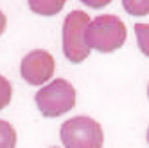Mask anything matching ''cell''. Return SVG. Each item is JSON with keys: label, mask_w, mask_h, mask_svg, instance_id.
<instances>
[{"label": "cell", "mask_w": 149, "mask_h": 148, "mask_svg": "<svg viewBox=\"0 0 149 148\" xmlns=\"http://www.w3.org/2000/svg\"><path fill=\"white\" fill-rule=\"evenodd\" d=\"M54 148H56V146H54Z\"/></svg>", "instance_id": "15"}, {"label": "cell", "mask_w": 149, "mask_h": 148, "mask_svg": "<svg viewBox=\"0 0 149 148\" xmlns=\"http://www.w3.org/2000/svg\"><path fill=\"white\" fill-rule=\"evenodd\" d=\"M86 6H92V7H101V6H108L110 0H101V2H92V0H83Z\"/></svg>", "instance_id": "11"}, {"label": "cell", "mask_w": 149, "mask_h": 148, "mask_svg": "<svg viewBox=\"0 0 149 148\" xmlns=\"http://www.w3.org/2000/svg\"><path fill=\"white\" fill-rule=\"evenodd\" d=\"M147 96H149V85H147Z\"/></svg>", "instance_id": "14"}, {"label": "cell", "mask_w": 149, "mask_h": 148, "mask_svg": "<svg viewBox=\"0 0 149 148\" xmlns=\"http://www.w3.org/2000/svg\"><path fill=\"white\" fill-rule=\"evenodd\" d=\"M92 24L90 15H86L81 9L70 11L63 22V52L72 63H81L88 58L90 45L86 42V33Z\"/></svg>", "instance_id": "1"}, {"label": "cell", "mask_w": 149, "mask_h": 148, "mask_svg": "<svg viewBox=\"0 0 149 148\" xmlns=\"http://www.w3.org/2000/svg\"><path fill=\"white\" fill-rule=\"evenodd\" d=\"M146 137H147V143H149V126H147V134H146Z\"/></svg>", "instance_id": "13"}, {"label": "cell", "mask_w": 149, "mask_h": 148, "mask_svg": "<svg viewBox=\"0 0 149 148\" xmlns=\"http://www.w3.org/2000/svg\"><path fill=\"white\" fill-rule=\"evenodd\" d=\"M36 107L38 110L45 116V118H58L63 116L74 109L76 105V89L72 87V83L58 78L50 81L47 87H41L36 96Z\"/></svg>", "instance_id": "4"}, {"label": "cell", "mask_w": 149, "mask_h": 148, "mask_svg": "<svg viewBox=\"0 0 149 148\" xmlns=\"http://www.w3.org/2000/svg\"><path fill=\"white\" fill-rule=\"evenodd\" d=\"M135 35L138 42V49L149 58V24H135Z\"/></svg>", "instance_id": "9"}, {"label": "cell", "mask_w": 149, "mask_h": 148, "mask_svg": "<svg viewBox=\"0 0 149 148\" xmlns=\"http://www.w3.org/2000/svg\"><path fill=\"white\" fill-rule=\"evenodd\" d=\"M127 29L124 22L115 15H99L92 20L86 33L90 49L99 52H111L124 45Z\"/></svg>", "instance_id": "2"}, {"label": "cell", "mask_w": 149, "mask_h": 148, "mask_svg": "<svg viewBox=\"0 0 149 148\" xmlns=\"http://www.w3.org/2000/svg\"><path fill=\"white\" fill-rule=\"evenodd\" d=\"M59 139L65 148H102L104 134L102 126L88 118V116H76L61 125Z\"/></svg>", "instance_id": "3"}, {"label": "cell", "mask_w": 149, "mask_h": 148, "mask_svg": "<svg viewBox=\"0 0 149 148\" xmlns=\"http://www.w3.org/2000/svg\"><path fill=\"white\" fill-rule=\"evenodd\" d=\"M122 7L133 16H144L149 13V0H122Z\"/></svg>", "instance_id": "8"}, {"label": "cell", "mask_w": 149, "mask_h": 148, "mask_svg": "<svg viewBox=\"0 0 149 148\" xmlns=\"http://www.w3.org/2000/svg\"><path fill=\"white\" fill-rule=\"evenodd\" d=\"M13 98V87H11V83H9L7 78H4L2 74H0V110L6 109L9 101H11Z\"/></svg>", "instance_id": "10"}, {"label": "cell", "mask_w": 149, "mask_h": 148, "mask_svg": "<svg viewBox=\"0 0 149 148\" xmlns=\"http://www.w3.org/2000/svg\"><path fill=\"white\" fill-rule=\"evenodd\" d=\"M63 6H65V0H29V7L43 16H52L59 13Z\"/></svg>", "instance_id": "6"}, {"label": "cell", "mask_w": 149, "mask_h": 148, "mask_svg": "<svg viewBox=\"0 0 149 148\" xmlns=\"http://www.w3.org/2000/svg\"><path fill=\"white\" fill-rule=\"evenodd\" d=\"M16 144V132L11 123L0 119V148H15Z\"/></svg>", "instance_id": "7"}, {"label": "cell", "mask_w": 149, "mask_h": 148, "mask_svg": "<svg viewBox=\"0 0 149 148\" xmlns=\"http://www.w3.org/2000/svg\"><path fill=\"white\" fill-rule=\"evenodd\" d=\"M56 69V61L45 49H34L27 52L20 63V74L29 85H43L47 83Z\"/></svg>", "instance_id": "5"}, {"label": "cell", "mask_w": 149, "mask_h": 148, "mask_svg": "<svg viewBox=\"0 0 149 148\" xmlns=\"http://www.w3.org/2000/svg\"><path fill=\"white\" fill-rule=\"evenodd\" d=\"M6 25H7V18H6V15L0 11V36L4 35V31H6Z\"/></svg>", "instance_id": "12"}]
</instances>
